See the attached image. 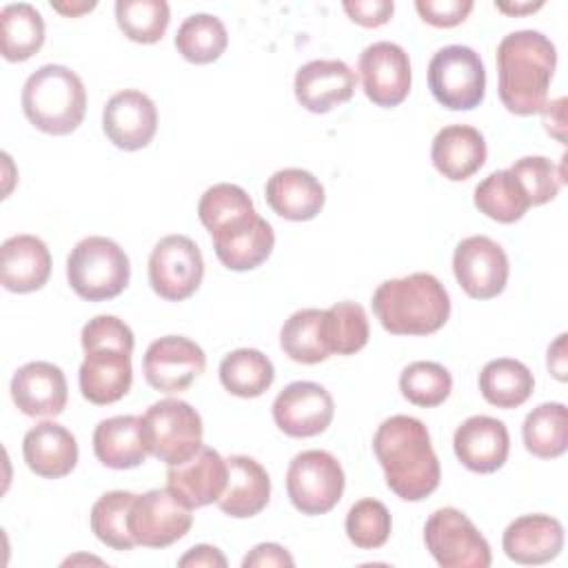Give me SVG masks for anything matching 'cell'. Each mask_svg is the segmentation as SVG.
I'll list each match as a JSON object with an SVG mask.
<instances>
[{
	"label": "cell",
	"instance_id": "1",
	"mask_svg": "<svg viewBox=\"0 0 568 568\" xmlns=\"http://www.w3.org/2000/svg\"><path fill=\"white\" fill-rule=\"evenodd\" d=\"M197 217L213 237L217 260L231 271H251L275 246L273 226L257 215L248 193L229 182L209 186L197 202Z\"/></svg>",
	"mask_w": 568,
	"mask_h": 568
},
{
	"label": "cell",
	"instance_id": "47",
	"mask_svg": "<svg viewBox=\"0 0 568 568\" xmlns=\"http://www.w3.org/2000/svg\"><path fill=\"white\" fill-rule=\"evenodd\" d=\"M564 104L566 100L559 98L555 102H546L541 113H544V124H546V131L557 138L559 142H564V126H566V118H564Z\"/></svg>",
	"mask_w": 568,
	"mask_h": 568
},
{
	"label": "cell",
	"instance_id": "16",
	"mask_svg": "<svg viewBox=\"0 0 568 568\" xmlns=\"http://www.w3.org/2000/svg\"><path fill=\"white\" fill-rule=\"evenodd\" d=\"M357 71L366 98L384 109H393L408 98L410 91V58L388 40L368 44L359 53Z\"/></svg>",
	"mask_w": 568,
	"mask_h": 568
},
{
	"label": "cell",
	"instance_id": "15",
	"mask_svg": "<svg viewBox=\"0 0 568 568\" xmlns=\"http://www.w3.org/2000/svg\"><path fill=\"white\" fill-rule=\"evenodd\" d=\"M204 368L206 355L202 346L184 335H164L151 342L142 357L146 384L166 395L184 393Z\"/></svg>",
	"mask_w": 568,
	"mask_h": 568
},
{
	"label": "cell",
	"instance_id": "17",
	"mask_svg": "<svg viewBox=\"0 0 568 568\" xmlns=\"http://www.w3.org/2000/svg\"><path fill=\"white\" fill-rule=\"evenodd\" d=\"M331 393L315 382H293L273 402V422L288 437H315L333 422Z\"/></svg>",
	"mask_w": 568,
	"mask_h": 568
},
{
	"label": "cell",
	"instance_id": "26",
	"mask_svg": "<svg viewBox=\"0 0 568 568\" xmlns=\"http://www.w3.org/2000/svg\"><path fill=\"white\" fill-rule=\"evenodd\" d=\"M51 275V253L36 235H13L0 246V282L11 293L40 291Z\"/></svg>",
	"mask_w": 568,
	"mask_h": 568
},
{
	"label": "cell",
	"instance_id": "36",
	"mask_svg": "<svg viewBox=\"0 0 568 568\" xmlns=\"http://www.w3.org/2000/svg\"><path fill=\"white\" fill-rule=\"evenodd\" d=\"M366 311L355 302H337L322 315V337L331 355H355L368 342Z\"/></svg>",
	"mask_w": 568,
	"mask_h": 568
},
{
	"label": "cell",
	"instance_id": "10",
	"mask_svg": "<svg viewBox=\"0 0 568 568\" xmlns=\"http://www.w3.org/2000/svg\"><path fill=\"white\" fill-rule=\"evenodd\" d=\"M346 477L335 455L311 448L297 453L286 470V493L302 515H324L344 495Z\"/></svg>",
	"mask_w": 568,
	"mask_h": 568
},
{
	"label": "cell",
	"instance_id": "21",
	"mask_svg": "<svg viewBox=\"0 0 568 568\" xmlns=\"http://www.w3.org/2000/svg\"><path fill=\"white\" fill-rule=\"evenodd\" d=\"M355 71L344 60H311L295 73V98L311 113H328L353 98Z\"/></svg>",
	"mask_w": 568,
	"mask_h": 568
},
{
	"label": "cell",
	"instance_id": "38",
	"mask_svg": "<svg viewBox=\"0 0 568 568\" xmlns=\"http://www.w3.org/2000/svg\"><path fill=\"white\" fill-rule=\"evenodd\" d=\"M322 315L320 308H302L284 322L280 331L284 355L300 364H320L331 357L322 337Z\"/></svg>",
	"mask_w": 568,
	"mask_h": 568
},
{
	"label": "cell",
	"instance_id": "20",
	"mask_svg": "<svg viewBox=\"0 0 568 568\" xmlns=\"http://www.w3.org/2000/svg\"><path fill=\"white\" fill-rule=\"evenodd\" d=\"M226 486V459L211 446H204L178 466L166 470V488L191 510L220 499Z\"/></svg>",
	"mask_w": 568,
	"mask_h": 568
},
{
	"label": "cell",
	"instance_id": "34",
	"mask_svg": "<svg viewBox=\"0 0 568 568\" xmlns=\"http://www.w3.org/2000/svg\"><path fill=\"white\" fill-rule=\"evenodd\" d=\"M473 202L479 209V213L499 224H515L530 209V202L521 184L508 169L493 171L488 178H484L475 186Z\"/></svg>",
	"mask_w": 568,
	"mask_h": 568
},
{
	"label": "cell",
	"instance_id": "8",
	"mask_svg": "<svg viewBox=\"0 0 568 568\" xmlns=\"http://www.w3.org/2000/svg\"><path fill=\"white\" fill-rule=\"evenodd\" d=\"M146 448L166 466H178L202 448V417L184 399L166 397L142 415Z\"/></svg>",
	"mask_w": 568,
	"mask_h": 568
},
{
	"label": "cell",
	"instance_id": "9",
	"mask_svg": "<svg viewBox=\"0 0 568 568\" xmlns=\"http://www.w3.org/2000/svg\"><path fill=\"white\" fill-rule=\"evenodd\" d=\"M433 98L450 111H470L486 93V69L479 53L466 44H448L428 62Z\"/></svg>",
	"mask_w": 568,
	"mask_h": 568
},
{
	"label": "cell",
	"instance_id": "24",
	"mask_svg": "<svg viewBox=\"0 0 568 568\" xmlns=\"http://www.w3.org/2000/svg\"><path fill=\"white\" fill-rule=\"evenodd\" d=\"M271 499V477L264 466L248 455H231L226 459V486L217 508L235 519L255 517Z\"/></svg>",
	"mask_w": 568,
	"mask_h": 568
},
{
	"label": "cell",
	"instance_id": "30",
	"mask_svg": "<svg viewBox=\"0 0 568 568\" xmlns=\"http://www.w3.org/2000/svg\"><path fill=\"white\" fill-rule=\"evenodd\" d=\"M44 44V20L29 2H13L0 11V51L7 62H24Z\"/></svg>",
	"mask_w": 568,
	"mask_h": 568
},
{
	"label": "cell",
	"instance_id": "22",
	"mask_svg": "<svg viewBox=\"0 0 568 568\" xmlns=\"http://www.w3.org/2000/svg\"><path fill=\"white\" fill-rule=\"evenodd\" d=\"M67 397V377L51 362H29L11 377V399L27 417H58Z\"/></svg>",
	"mask_w": 568,
	"mask_h": 568
},
{
	"label": "cell",
	"instance_id": "44",
	"mask_svg": "<svg viewBox=\"0 0 568 568\" xmlns=\"http://www.w3.org/2000/svg\"><path fill=\"white\" fill-rule=\"evenodd\" d=\"M342 7L353 22L368 29L386 24L395 11V4L390 0H346Z\"/></svg>",
	"mask_w": 568,
	"mask_h": 568
},
{
	"label": "cell",
	"instance_id": "35",
	"mask_svg": "<svg viewBox=\"0 0 568 568\" xmlns=\"http://www.w3.org/2000/svg\"><path fill=\"white\" fill-rule=\"evenodd\" d=\"M229 44V33L224 22L211 13H193L189 16L178 33L175 49L178 53L193 64L215 62Z\"/></svg>",
	"mask_w": 568,
	"mask_h": 568
},
{
	"label": "cell",
	"instance_id": "45",
	"mask_svg": "<svg viewBox=\"0 0 568 568\" xmlns=\"http://www.w3.org/2000/svg\"><path fill=\"white\" fill-rule=\"evenodd\" d=\"M244 568H253V566H295V559L288 555L286 548H282L280 544L266 541V544H257L244 559H242Z\"/></svg>",
	"mask_w": 568,
	"mask_h": 568
},
{
	"label": "cell",
	"instance_id": "40",
	"mask_svg": "<svg viewBox=\"0 0 568 568\" xmlns=\"http://www.w3.org/2000/svg\"><path fill=\"white\" fill-rule=\"evenodd\" d=\"M399 390L410 404L433 408L448 399L453 377L437 362H413L399 375Z\"/></svg>",
	"mask_w": 568,
	"mask_h": 568
},
{
	"label": "cell",
	"instance_id": "32",
	"mask_svg": "<svg viewBox=\"0 0 568 568\" xmlns=\"http://www.w3.org/2000/svg\"><path fill=\"white\" fill-rule=\"evenodd\" d=\"M524 446L539 459L561 457L568 448V408L561 402H544L524 419Z\"/></svg>",
	"mask_w": 568,
	"mask_h": 568
},
{
	"label": "cell",
	"instance_id": "6",
	"mask_svg": "<svg viewBox=\"0 0 568 568\" xmlns=\"http://www.w3.org/2000/svg\"><path fill=\"white\" fill-rule=\"evenodd\" d=\"M22 111L38 131L69 135L84 120L87 89L69 67L44 64L22 87Z\"/></svg>",
	"mask_w": 568,
	"mask_h": 568
},
{
	"label": "cell",
	"instance_id": "50",
	"mask_svg": "<svg viewBox=\"0 0 568 568\" xmlns=\"http://www.w3.org/2000/svg\"><path fill=\"white\" fill-rule=\"evenodd\" d=\"M51 7L58 11V13H62V16H69V18H75V16H80V13H87V11H91V9H95V2H78V4H62V2H51Z\"/></svg>",
	"mask_w": 568,
	"mask_h": 568
},
{
	"label": "cell",
	"instance_id": "23",
	"mask_svg": "<svg viewBox=\"0 0 568 568\" xmlns=\"http://www.w3.org/2000/svg\"><path fill=\"white\" fill-rule=\"evenodd\" d=\"M501 546L506 557L515 564H548L564 548V526L550 515H521L506 526Z\"/></svg>",
	"mask_w": 568,
	"mask_h": 568
},
{
	"label": "cell",
	"instance_id": "33",
	"mask_svg": "<svg viewBox=\"0 0 568 568\" xmlns=\"http://www.w3.org/2000/svg\"><path fill=\"white\" fill-rule=\"evenodd\" d=\"M275 379L273 362L257 348H237L220 362V382L235 397H260Z\"/></svg>",
	"mask_w": 568,
	"mask_h": 568
},
{
	"label": "cell",
	"instance_id": "37",
	"mask_svg": "<svg viewBox=\"0 0 568 568\" xmlns=\"http://www.w3.org/2000/svg\"><path fill=\"white\" fill-rule=\"evenodd\" d=\"M138 495L129 490L104 493L91 508V530L93 535L113 550H131L135 544L131 535V508Z\"/></svg>",
	"mask_w": 568,
	"mask_h": 568
},
{
	"label": "cell",
	"instance_id": "31",
	"mask_svg": "<svg viewBox=\"0 0 568 568\" xmlns=\"http://www.w3.org/2000/svg\"><path fill=\"white\" fill-rule=\"evenodd\" d=\"M535 388L530 368L513 357L490 359L479 373V390L484 399L497 408L521 406Z\"/></svg>",
	"mask_w": 568,
	"mask_h": 568
},
{
	"label": "cell",
	"instance_id": "42",
	"mask_svg": "<svg viewBox=\"0 0 568 568\" xmlns=\"http://www.w3.org/2000/svg\"><path fill=\"white\" fill-rule=\"evenodd\" d=\"M508 171L521 184L530 206H539V204L555 200L566 180L564 171H559L544 155H526V158L517 160Z\"/></svg>",
	"mask_w": 568,
	"mask_h": 568
},
{
	"label": "cell",
	"instance_id": "29",
	"mask_svg": "<svg viewBox=\"0 0 568 568\" xmlns=\"http://www.w3.org/2000/svg\"><path fill=\"white\" fill-rule=\"evenodd\" d=\"M93 453L102 466L113 470L140 466L149 455L142 417L115 415L102 419L93 430Z\"/></svg>",
	"mask_w": 568,
	"mask_h": 568
},
{
	"label": "cell",
	"instance_id": "12",
	"mask_svg": "<svg viewBox=\"0 0 568 568\" xmlns=\"http://www.w3.org/2000/svg\"><path fill=\"white\" fill-rule=\"evenodd\" d=\"M204 277V260L197 244L186 235L162 237L149 257V284L166 302L191 297Z\"/></svg>",
	"mask_w": 568,
	"mask_h": 568
},
{
	"label": "cell",
	"instance_id": "3",
	"mask_svg": "<svg viewBox=\"0 0 568 568\" xmlns=\"http://www.w3.org/2000/svg\"><path fill=\"white\" fill-rule=\"evenodd\" d=\"M557 67V49L548 36L519 29L497 47V75L501 104L515 115L541 113Z\"/></svg>",
	"mask_w": 568,
	"mask_h": 568
},
{
	"label": "cell",
	"instance_id": "2",
	"mask_svg": "<svg viewBox=\"0 0 568 568\" xmlns=\"http://www.w3.org/2000/svg\"><path fill=\"white\" fill-rule=\"evenodd\" d=\"M375 457L386 475V486L404 501H422L439 486L442 470L428 428L410 415L384 419L373 437Z\"/></svg>",
	"mask_w": 568,
	"mask_h": 568
},
{
	"label": "cell",
	"instance_id": "19",
	"mask_svg": "<svg viewBox=\"0 0 568 568\" xmlns=\"http://www.w3.org/2000/svg\"><path fill=\"white\" fill-rule=\"evenodd\" d=\"M453 448L462 466L473 473L499 470L510 450V435L501 419L490 415H473L462 422L453 435Z\"/></svg>",
	"mask_w": 568,
	"mask_h": 568
},
{
	"label": "cell",
	"instance_id": "18",
	"mask_svg": "<svg viewBox=\"0 0 568 568\" xmlns=\"http://www.w3.org/2000/svg\"><path fill=\"white\" fill-rule=\"evenodd\" d=\"M155 129L158 109L146 93L124 89L106 100L102 111V131L118 149L138 151L149 146Z\"/></svg>",
	"mask_w": 568,
	"mask_h": 568
},
{
	"label": "cell",
	"instance_id": "13",
	"mask_svg": "<svg viewBox=\"0 0 568 568\" xmlns=\"http://www.w3.org/2000/svg\"><path fill=\"white\" fill-rule=\"evenodd\" d=\"M453 273L462 291L473 300L497 297L508 282L506 251L488 235H470L455 246Z\"/></svg>",
	"mask_w": 568,
	"mask_h": 568
},
{
	"label": "cell",
	"instance_id": "46",
	"mask_svg": "<svg viewBox=\"0 0 568 568\" xmlns=\"http://www.w3.org/2000/svg\"><path fill=\"white\" fill-rule=\"evenodd\" d=\"M178 566L182 568H224L226 566V557L215 548V546H209V544H197L193 548H189L186 555L180 557Z\"/></svg>",
	"mask_w": 568,
	"mask_h": 568
},
{
	"label": "cell",
	"instance_id": "25",
	"mask_svg": "<svg viewBox=\"0 0 568 568\" xmlns=\"http://www.w3.org/2000/svg\"><path fill=\"white\" fill-rule=\"evenodd\" d=\"M22 457L31 473L44 479L67 477L78 464V442L69 428L40 422L22 439Z\"/></svg>",
	"mask_w": 568,
	"mask_h": 568
},
{
	"label": "cell",
	"instance_id": "28",
	"mask_svg": "<svg viewBox=\"0 0 568 568\" xmlns=\"http://www.w3.org/2000/svg\"><path fill=\"white\" fill-rule=\"evenodd\" d=\"M486 140L468 124H448L437 131L430 146L435 169L450 182H462L475 175L486 162Z\"/></svg>",
	"mask_w": 568,
	"mask_h": 568
},
{
	"label": "cell",
	"instance_id": "39",
	"mask_svg": "<svg viewBox=\"0 0 568 568\" xmlns=\"http://www.w3.org/2000/svg\"><path fill=\"white\" fill-rule=\"evenodd\" d=\"M115 20L129 40L153 44L166 33L171 11L164 0H118Z\"/></svg>",
	"mask_w": 568,
	"mask_h": 568
},
{
	"label": "cell",
	"instance_id": "27",
	"mask_svg": "<svg viewBox=\"0 0 568 568\" xmlns=\"http://www.w3.org/2000/svg\"><path fill=\"white\" fill-rule=\"evenodd\" d=\"M266 204L284 220L306 222L313 220L324 206V186L304 169H280L264 186Z\"/></svg>",
	"mask_w": 568,
	"mask_h": 568
},
{
	"label": "cell",
	"instance_id": "4",
	"mask_svg": "<svg viewBox=\"0 0 568 568\" xmlns=\"http://www.w3.org/2000/svg\"><path fill=\"white\" fill-rule=\"evenodd\" d=\"M84 362L78 371L80 393L95 406L122 399L133 382L131 353L133 331L115 315H95L82 326L80 335Z\"/></svg>",
	"mask_w": 568,
	"mask_h": 568
},
{
	"label": "cell",
	"instance_id": "14",
	"mask_svg": "<svg viewBox=\"0 0 568 568\" xmlns=\"http://www.w3.org/2000/svg\"><path fill=\"white\" fill-rule=\"evenodd\" d=\"M193 524L191 508L169 488H153L138 495L131 508V535L138 546L166 548L180 541Z\"/></svg>",
	"mask_w": 568,
	"mask_h": 568
},
{
	"label": "cell",
	"instance_id": "5",
	"mask_svg": "<svg viewBox=\"0 0 568 568\" xmlns=\"http://www.w3.org/2000/svg\"><path fill=\"white\" fill-rule=\"evenodd\" d=\"M373 313L390 335L437 333L450 315V297L430 273L386 280L373 293Z\"/></svg>",
	"mask_w": 568,
	"mask_h": 568
},
{
	"label": "cell",
	"instance_id": "49",
	"mask_svg": "<svg viewBox=\"0 0 568 568\" xmlns=\"http://www.w3.org/2000/svg\"><path fill=\"white\" fill-rule=\"evenodd\" d=\"M495 7L499 9V11H504V13H510V16H519V13H532V11H537V9H541L544 7V2H521V4H513V2H495Z\"/></svg>",
	"mask_w": 568,
	"mask_h": 568
},
{
	"label": "cell",
	"instance_id": "48",
	"mask_svg": "<svg viewBox=\"0 0 568 568\" xmlns=\"http://www.w3.org/2000/svg\"><path fill=\"white\" fill-rule=\"evenodd\" d=\"M564 342H566V335L561 333L555 339V344L548 348V368H550V373L559 382H566V351H564Z\"/></svg>",
	"mask_w": 568,
	"mask_h": 568
},
{
	"label": "cell",
	"instance_id": "41",
	"mask_svg": "<svg viewBox=\"0 0 568 568\" xmlns=\"http://www.w3.org/2000/svg\"><path fill=\"white\" fill-rule=\"evenodd\" d=\"M390 513L379 499H359L348 508L346 535L353 546L375 550L390 537Z\"/></svg>",
	"mask_w": 568,
	"mask_h": 568
},
{
	"label": "cell",
	"instance_id": "7",
	"mask_svg": "<svg viewBox=\"0 0 568 568\" xmlns=\"http://www.w3.org/2000/svg\"><path fill=\"white\" fill-rule=\"evenodd\" d=\"M131 277V264L124 248L102 235L80 240L67 257V280L78 297L102 302L118 297Z\"/></svg>",
	"mask_w": 568,
	"mask_h": 568
},
{
	"label": "cell",
	"instance_id": "43",
	"mask_svg": "<svg viewBox=\"0 0 568 568\" xmlns=\"http://www.w3.org/2000/svg\"><path fill=\"white\" fill-rule=\"evenodd\" d=\"M415 9L424 22L439 29H450L468 18L473 11V0H417Z\"/></svg>",
	"mask_w": 568,
	"mask_h": 568
},
{
	"label": "cell",
	"instance_id": "11",
	"mask_svg": "<svg viewBox=\"0 0 568 568\" xmlns=\"http://www.w3.org/2000/svg\"><path fill=\"white\" fill-rule=\"evenodd\" d=\"M426 550L442 568H488L490 546L457 508H437L424 526Z\"/></svg>",
	"mask_w": 568,
	"mask_h": 568
}]
</instances>
